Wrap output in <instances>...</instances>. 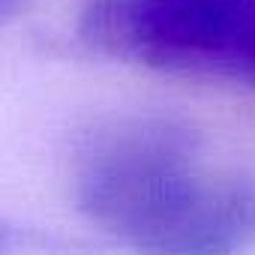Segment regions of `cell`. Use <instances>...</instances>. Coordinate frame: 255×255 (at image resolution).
Instances as JSON below:
<instances>
[{
	"instance_id": "cell-1",
	"label": "cell",
	"mask_w": 255,
	"mask_h": 255,
	"mask_svg": "<svg viewBox=\"0 0 255 255\" xmlns=\"http://www.w3.org/2000/svg\"><path fill=\"white\" fill-rule=\"evenodd\" d=\"M201 135L177 114H120L96 120L75 144L78 210L138 252L183 204L198 177Z\"/></svg>"
},
{
	"instance_id": "cell-2",
	"label": "cell",
	"mask_w": 255,
	"mask_h": 255,
	"mask_svg": "<svg viewBox=\"0 0 255 255\" xmlns=\"http://www.w3.org/2000/svg\"><path fill=\"white\" fill-rule=\"evenodd\" d=\"M78 36L99 54L150 69L243 78L255 0H90Z\"/></svg>"
},
{
	"instance_id": "cell-3",
	"label": "cell",
	"mask_w": 255,
	"mask_h": 255,
	"mask_svg": "<svg viewBox=\"0 0 255 255\" xmlns=\"http://www.w3.org/2000/svg\"><path fill=\"white\" fill-rule=\"evenodd\" d=\"M255 240V183L243 174H201L156 240L153 255H228Z\"/></svg>"
},
{
	"instance_id": "cell-4",
	"label": "cell",
	"mask_w": 255,
	"mask_h": 255,
	"mask_svg": "<svg viewBox=\"0 0 255 255\" xmlns=\"http://www.w3.org/2000/svg\"><path fill=\"white\" fill-rule=\"evenodd\" d=\"M21 6H24V0H0V24L15 18L21 12Z\"/></svg>"
},
{
	"instance_id": "cell-5",
	"label": "cell",
	"mask_w": 255,
	"mask_h": 255,
	"mask_svg": "<svg viewBox=\"0 0 255 255\" xmlns=\"http://www.w3.org/2000/svg\"><path fill=\"white\" fill-rule=\"evenodd\" d=\"M15 246V231L6 225V222H0V252H6Z\"/></svg>"
}]
</instances>
